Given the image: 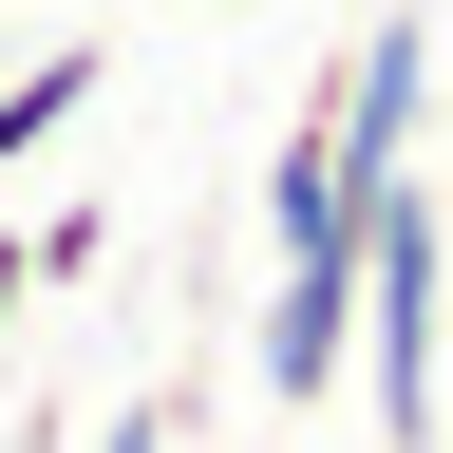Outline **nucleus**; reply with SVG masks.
<instances>
[{
  "label": "nucleus",
  "mask_w": 453,
  "mask_h": 453,
  "mask_svg": "<svg viewBox=\"0 0 453 453\" xmlns=\"http://www.w3.org/2000/svg\"><path fill=\"white\" fill-rule=\"evenodd\" d=\"M0 321H38V226H0Z\"/></svg>",
  "instance_id": "obj_2"
},
{
  "label": "nucleus",
  "mask_w": 453,
  "mask_h": 453,
  "mask_svg": "<svg viewBox=\"0 0 453 453\" xmlns=\"http://www.w3.org/2000/svg\"><path fill=\"white\" fill-rule=\"evenodd\" d=\"M95 453H189V434H170V396H133V416H113Z\"/></svg>",
  "instance_id": "obj_3"
},
{
  "label": "nucleus",
  "mask_w": 453,
  "mask_h": 453,
  "mask_svg": "<svg viewBox=\"0 0 453 453\" xmlns=\"http://www.w3.org/2000/svg\"><path fill=\"white\" fill-rule=\"evenodd\" d=\"M95 76H113L95 38H57V57H19V76H0V170H19L38 133H76V113H95Z\"/></svg>",
  "instance_id": "obj_1"
}]
</instances>
